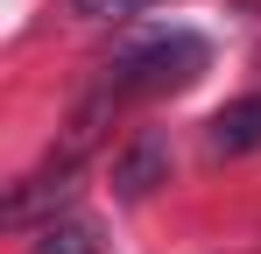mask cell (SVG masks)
Masks as SVG:
<instances>
[{
	"label": "cell",
	"mask_w": 261,
	"mask_h": 254,
	"mask_svg": "<svg viewBox=\"0 0 261 254\" xmlns=\"http://www.w3.org/2000/svg\"><path fill=\"white\" fill-rule=\"evenodd\" d=\"M205 64H212V42L198 36V29H163V36L120 49L106 78L120 85V92H176V85L198 78Z\"/></svg>",
	"instance_id": "cell-1"
},
{
	"label": "cell",
	"mask_w": 261,
	"mask_h": 254,
	"mask_svg": "<svg viewBox=\"0 0 261 254\" xmlns=\"http://www.w3.org/2000/svg\"><path fill=\"white\" fill-rule=\"evenodd\" d=\"M155 184H170V134H163V127H141L127 148L113 156V191L134 205V198H148Z\"/></svg>",
	"instance_id": "cell-2"
},
{
	"label": "cell",
	"mask_w": 261,
	"mask_h": 254,
	"mask_svg": "<svg viewBox=\"0 0 261 254\" xmlns=\"http://www.w3.org/2000/svg\"><path fill=\"white\" fill-rule=\"evenodd\" d=\"M71 198H78L71 163H57V169H43V176H29V184H14V191H7V226H36L43 212L71 205Z\"/></svg>",
	"instance_id": "cell-3"
},
{
	"label": "cell",
	"mask_w": 261,
	"mask_h": 254,
	"mask_svg": "<svg viewBox=\"0 0 261 254\" xmlns=\"http://www.w3.org/2000/svg\"><path fill=\"white\" fill-rule=\"evenodd\" d=\"M261 148V92L212 113V156H254Z\"/></svg>",
	"instance_id": "cell-4"
},
{
	"label": "cell",
	"mask_w": 261,
	"mask_h": 254,
	"mask_svg": "<svg viewBox=\"0 0 261 254\" xmlns=\"http://www.w3.org/2000/svg\"><path fill=\"white\" fill-rule=\"evenodd\" d=\"M36 254H92V226H85V219H64V226L49 219L43 240H36Z\"/></svg>",
	"instance_id": "cell-5"
},
{
	"label": "cell",
	"mask_w": 261,
	"mask_h": 254,
	"mask_svg": "<svg viewBox=\"0 0 261 254\" xmlns=\"http://www.w3.org/2000/svg\"><path fill=\"white\" fill-rule=\"evenodd\" d=\"M85 21H127V14H148V7H163V0H71Z\"/></svg>",
	"instance_id": "cell-6"
}]
</instances>
